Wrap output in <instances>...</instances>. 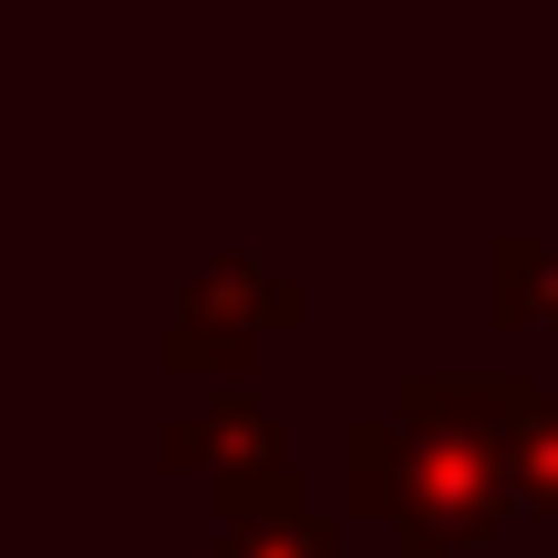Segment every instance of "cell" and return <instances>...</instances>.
Masks as SVG:
<instances>
[{"label": "cell", "mask_w": 558, "mask_h": 558, "mask_svg": "<svg viewBox=\"0 0 558 558\" xmlns=\"http://www.w3.org/2000/svg\"><path fill=\"white\" fill-rule=\"evenodd\" d=\"M507 383L518 373H403L393 414L341 435V497L373 518L393 558H476L507 518Z\"/></svg>", "instance_id": "1"}, {"label": "cell", "mask_w": 558, "mask_h": 558, "mask_svg": "<svg viewBox=\"0 0 558 558\" xmlns=\"http://www.w3.org/2000/svg\"><path fill=\"white\" fill-rule=\"evenodd\" d=\"M156 456L177 465V476L207 486L218 527H259V518L311 507V486H300V445H290V424H279L259 393H218L207 414H177L156 435Z\"/></svg>", "instance_id": "2"}, {"label": "cell", "mask_w": 558, "mask_h": 558, "mask_svg": "<svg viewBox=\"0 0 558 558\" xmlns=\"http://www.w3.org/2000/svg\"><path fill=\"white\" fill-rule=\"evenodd\" d=\"M300 311H311V290H300L290 269H259L248 248H207V259L186 269L177 311H166L156 362L166 373H248V352H259L269 331H300Z\"/></svg>", "instance_id": "3"}, {"label": "cell", "mask_w": 558, "mask_h": 558, "mask_svg": "<svg viewBox=\"0 0 558 558\" xmlns=\"http://www.w3.org/2000/svg\"><path fill=\"white\" fill-rule=\"evenodd\" d=\"M497 456H507V507L558 518V383H548V373H518V383H507Z\"/></svg>", "instance_id": "4"}, {"label": "cell", "mask_w": 558, "mask_h": 558, "mask_svg": "<svg viewBox=\"0 0 558 558\" xmlns=\"http://www.w3.org/2000/svg\"><path fill=\"white\" fill-rule=\"evenodd\" d=\"M486 311L497 320H558V239H486Z\"/></svg>", "instance_id": "5"}, {"label": "cell", "mask_w": 558, "mask_h": 558, "mask_svg": "<svg viewBox=\"0 0 558 558\" xmlns=\"http://www.w3.org/2000/svg\"><path fill=\"white\" fill-rule=\"evenodd\" d=\"M207 558H341V527L320 507H290V518H259V527H218Z\"/></svg>", "instance_id": "6"}]
</instances>
